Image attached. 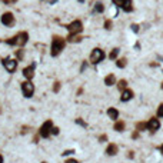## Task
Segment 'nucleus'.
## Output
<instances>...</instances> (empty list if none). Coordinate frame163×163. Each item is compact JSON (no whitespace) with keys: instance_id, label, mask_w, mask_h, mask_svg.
<instances>
[{"instance_id":"2f4dec72","label":"nucleus","mask_w":163,"mask_h":163,"mask_svg":"<svg viewBox=\"0 0 163 163\" xmlns=\"http://www.w3.org/2000/svg\"><path fill=\"white\" fill-rule=\"evenodd\" d=\"M52 133H53V134H59V127H53V129H52Z\"/></svg>"},{"instance_id":"f704fd0d","label":"nucleus","mask_w":163,"mask_h":163,"mask_svg":"<svg viewBox=\"0 0 163 163\" xmlns=\"http://www.w3.org/2000/svg\"><path fill=\"white\" fill-rule=\"evenodd\" d=\"M64 163H77V160H75V159H69V160H66Z\"/></svg>"},{"instance_id":"f8f14e48","label":"nucleus","mask_w":163,"mask_h":163,"mask_svg":"<svg viewBox=\"0 0 163 163\" xmlns=\"http://www.w3.org/2000/svg\"><path fill=\"white\" fill-rule=\"evenodd\" d=\"M120 7H122V10H125V12H132V9H133L132 0H123Z\"/></svg>"},{"instance_id":"ddd939ff","label":"nucleus","mask_w":163,"mask_h":163,"mask_svg":"<svg viewBox=\"0 0 163 163\" xmlns=\"http://www.w3.org/2000/svg\"><path fill=\"white\" fill-rule=\"evenodd\" d=\"M106 153H107L109 156H114L117 153V146L114 143H110L107 146V149H106Z\"/></svg>"},{"instance_id":"cd10ccee","label":"nucleus","mask_w":163,"mask_h":163,"mask_svg":"<svg viewBox=\"0 0 163 163\" xmlns=\"http://www.w3.org/2000/svg\"><path fill=\"white\" fill-rule=\"evenodd\" d=\"M16 56H17L19 59H21V57H23V50H17V52H16Z\"/></svg>"},{"instance_id":"f3484780","label":"nucleus","mask_w":163,"mask_h":163,"mask_svg":"<svg viewBox=\"0 0 163 163\" xmlns=\"http://www.w3.org/2000/svg\"><path fill=\"white\" fill-rule=\"evenodd\" d=\"M117 87H119V90H126V87H127V82H126L125 79L119 80V83H117Z\"/></svg>"},{"instance_id":"473e14b6","label":"nucleus","mask_w":163,"mask_h":163,"mask_svg":"<svg viewBox=\"0 0 163 163\" xmlns=\"http://www.w3.org/2000/svg\"><path fill=\"white\" fill-rule=\"evenodd\" d=\"M132 138H133V139H138V138H139V132H138V130H136V132L132 134Z\"/></svg>"},{"instance_id":"dca6fc26","label":"nucleus","mask_w":163,"mask_h":163,"mask_svg":"<svg viewBox=\"0 0 163 163\" xmlns=\"http://www.w3.org/2000/svg\"><path fill=\"white\" fill-rule=\"evenodd\" d=\"M113 129L116 130V132H123L125 130V122H116Z\"/></svg>"},{"instance_id":"2eb2a0df","label":"nucleus","mask_w":163,"mask_h":163,"mask_svg":"<svg viewBox=\"0 0 163 163\" xmlns=\"http://www.w3.org/2000/svg\"><path fill=\"white\" fill-rule=\"evenodd\" d=\"M114 82H116V77H114V75H109L105 77V84L106 86H112V84H114Z\"/></svg>"},{"instance_id":"58836bf2","label":"nucleus","mask_w":163,"mask_h":163,"mask_svg":"<svg viewBox=\"0 0 163 163\" xmlns=\"http://www.w3.org/2000/svg\"><path fill=\"white\" fill-rule=\"evenodd\" d=\"M162 89H163V83H162Z\"/></svg>"},{"instance_id":"9b49d317","label":"nucleus","mask_w":163,"mask_h":163,"mask_svg":"<svg viewBox=\"0 0 163 163\" xmlns=\"http://www.w3.org/2000/svg\"><path fill=\"white\" fill-rule=\"evenodd\" d=\"M132 97H133V92H132V90H129V89H126V90H123V92H122L120 100L122 102H129Z\"/></svg>"},{"instance_id":"412c9836","label":"nucleus","mask_w":163,"mask_h":163,"mask_svg":"<svg viewBox=\"0 0 163 163\" xmlns=\"http://www.w3.org/2000/svg\"><path fill=\"white\" fill-rule=\"evenodd\" d=\"M116 64H117V67H120V69H122V67H125L126 66V59L125 57H123V59H119Z\"/></svg>"},{"instance_id":"6e6552de","label":"nucleus","mask_w":163,"mask_h":163,"mask_svg":"<svg viewBox=\"0 0 163 163\" xmlns=\"http://www.w3.org/2000/svg\"><path fill=\"white\" fill-rule=\"evenodd\" d=\"M2 23H3L4 26H12L13 23H14V16H13L10 12L4 13L3 16H2Z\"/></svg>"},{"instance_id":"bb28decb","label":"nucleus","mask_w":163,"mask_h":163,"mask_svg":"<svg viewBox=\"0 0 163 163\" xmlns=\"http://www.w3.org/2000/svg\"><path fill=\"white\" fill-rule=\"evenodd\" d=\"M73 153H75L73 150H64L62 155H63V156H69V155H73Z\"/></svg>"},{"instance_id":"6ab92c4d","label":"nucleus","mask_w":163,"mask_h":163,"mask_svg":"<svg viewBox=\"0 0 163 163\" xmlns=\"http://www.w3.org/2000/svg\"><path fill=\"white\" fill-rule=\"evenodd\" d=\"M67 40H69L70 43H75V42H80V40H82V37H79L77 34H70V36L67 37Z\"/></svg>"},{"instance_id":"20e7f679","label":"nucleus","mask_w":163,"mask_h":163,"mask_svg":"<svg viewBox=\"0 0 163 163\" xmlns=\"http://www.w3.org/2000/svg\"><path fill=\"white\" fill-rule=\"evenodd\" d=\"M103 59H105L103 50H100V49H93L92 54H90V62H92L93 64H97V63L102 62Z\"/></svg>"},{"instance_id":"f03ea898","label":"nucleus","mask_w":163,"mask_h":163,"mask_svg":"<svg viewBox=\"0 0 163 163\" xmlns=\"http://www.w3.org/2000/svg\"><path fill=\"white\" fill-rule=\"evenodd\" d=\"M27 33L26 32H21V33L16 34L13 39H10V40H7L9 45H17V46H23V45H26L27 43Z\"/></svg>"},{"instance_id":"9d476101","label":"nucleus","mask_w":163,"mask_h":163,"mask_svg":"<svg viewBox=\"0 0 163 163\" xmlns=\"http://www.w3.org/2000/svg\"><path fill=\"white\" fill-rule=\"evenodd\" d=\"M23 76H25L29 82L33 79V76H34V64H32V66H29V67H26L25 70H23Z\"/></svg>"},{"instance_id":"a211bd4d","label":"nucleus","mask_w":163,"mask_h":163,"mask_svg":"<svg viewBox=\"0 0 163 163\" xmlns=\"http://www.w3.org/2000/svg\"><path fill=\"white\" fill-rule=\"evenodd\" d=\"M145 129H147V123H145V122H139L138 126H136V130H138V132H143Z\"/></svg>"},{"instance_id":"423d86ee","label":"nucleus","mask_w":163,"mask_h":163,"mask_svg":"<svg viewBox=\"0 0 163 163\" xmlns=\"http://www.w3.org/2000/svg\"><path fill=\"white\" fill-rule=\"evenodd\" d=\"M67 29H69L70 34H77V33H80V32L83 30V25H82V21L75 20V21H72L70 25L67 26Z\"/></svg>"},{"instance_id":"aec40b11","label":"nucleus","mask_w":163,"mask_h":163,"mask_svg":"<svg viewBox=\"0 0 163 163\" xmlns=\"http://www.w3.org/2000/svg\"><path fill=\"white\" fill-rule=\"evenodd\" d=\"M117 54H119V49L116 47V49H113V50L110 52V54H109V57H110V59H116V57H117Z\"/></svg>"},{"instance_id":"7ed1b4c3","label":"nucleus","mask_w":163,"mask_h":163,"mask_svg":"<svg viewBox=\"0 0 163 163\" xmlns=\"http://www.w3.org/2000/svg\"><path fill=\"white\" fill-rule=\"evenodd\" d=\"M52 129H53V123H52L50 120H47L42 125V127L39 130V134H40L42 138H49L52 133Z\"/></svg>"},{"instance_id":"e433bc0d","label":"nucleus","mask_w":163,"mask_h":163,"mask_svg":"<svg viewBox=\"0 0 163 163\" xmlns=\"http://www.w3.org/2000/svg\"><path fill=\"white\" fill-rule=\"evenodd\" d=\"M57 0H50V4H53V3H56Z\"/></svg>"},{"instance_id":"393cba45","label":"nucleus","mask_w":163,"mask_h":163,"mask_svg":"<svg viewBox=\"0 0 163 163\" xmlns=\"http://www.w3.org/2000/svg\"><path fill=\"white\" fill-rule=\"evenodd\" d=\"M105 29H107V30L112 29V21H110V20H106L105 21Z\"/></svg>"},{"instance_id":"c756f323","label":"nucleus","mask_w":163,"mask_h":163,"mask_svg":"<svg viewBox=\"0 0 163 163\" xmlns=\"http://www.w3.org/2000/svg\"><path fill=\"white\" fill-rule=\"evenodd\" d=\"M132 30L138 33V32H139V26H138V25H132Z\"/></svg>"},{"instance_id":"b1692460","label":"nucleus","mask_w":163,"mask_h":163,"mask_svg":"<svg viewBox=\"0 0 163 163\" xmlns=\"http://www.w3.org/2000/svg\"><path fill=\"white\" fill-rule=\"evenodd\" d=\"M59 90H60V83H59V82H56V83H54V86H53V92L57 93Z\"/></svg>"},{"instance_id":"4468645a","label":"nucleus","mask_w":163,"mask_h":163,"mask_svg":"<svg viewBox=\"0 0 163 163\" xmlns=\"http://www.w3.org/2000/svg\"><path fill=\"white\" fill-rule=\"evenodd\" d=\"M107 114H109V117H110L112 120H116L117 117H119V112H117L114 107H110V109H109V110H107Z\"/></svg>"},{"instance_id":"5701e85b","label":"nucleus","mask_w":163,"mask_h":163,"mask_svg":"<svg viewBox=\"0 0 163 163\" xmlns=\"http://www.w3.org/2000/svg\"><path fill=\"white\" fill-rule=\"evenodd\" d=\"M157 117H163V103L157 109Z\"/></svg>"},{"instance_id":"4c0bfd02","label":"nucleus","mask_w":163,"mask_h":163,"mask_svg":"<svg viewBox=\"0 0 163 163\" xmlns=\"http://www.w3.org/2000/svg\"><path fill=\"white\" fill-rule=\"evenodd\" d=\"M160 152H162V155H163V145L160 146Z\"/></svg>"},{"instance_id":"f257e3e1","label":"nucleus","mask_w":163,"mask_h":163,"mask_svg":"<svg viewBox=\"0 0 163 163\" xmlns=\"http://www.w3.org/2000/svg\"><path fill=\"white\" fill-rule=\"evenodd\" d=\"M63 49H64V40L62 37H59V36H54L53 40H52V56H57Z\"/></svg>"},{"instance_id":"1a4fd4ad","label":"nucleus","mask_w":163,"mask_h":163,"mask_svg":"<svg viewBox=\"0 0 163 163\" xmlns=\"http://www.w3.org/2000/svg\"><path fill=\"white\" fill-rule=\"evenodd\" d=\"M159 127H160V122L157 120V119H150V120H149V123H147V129L150 130L152 133H153V132H156V130H159Z\"/></svg>"},{"instance_id":"ea45409f","label":"nucleus","mask_w":163,"mask_h":163,"mask_svg":"<svg viewBox=\"0 0 163 163\" xmlns=\"http://www.w3.org/2000/svg\"><path fill=\"white\" fill-rule=\"evenodd\" d=\"M42 163H46V162H42Z\"/></svg>"},{"instance_id":"a878e982","label":"nucleus","mask_w":163,"mask_h":163,"mask_svg":"<svg viewBox=\"0 0 163 163\" xmlns=\"http://www.w3.org/2000/svg\"><path fill=\"white\" fill-rule=\"evenodd\" d=\"M76 123H77V125H80V126H83V127H86V126H87L83 120H82V119H76Z\"/></svg>"},{"instance_id":"c85d7f7f","label":"nucleus","mask_w":163,"mask_h":163,"mask_svg":"<svg viewBox=\"0 0 163 163\" xmlns=\"http://www.w3.org/2000/svg\"><path fill=\"white\" fill-rule=\"evenodd\" d=\"M106 140H107V136H106V134H103V136L99 138V142H106Z\"/></svg>"},{"instance_id":"39448f33","label":"nucleus","mask_w":163,"mask_h":163,"mask_svg":"<svg viewBox=\"0 0 163 163\" xmlns=\"http://www.w3.org/2000/svg\"><path fill=\"white\" fill-rule=\"evenodd\" d=\"M21 90H23L25 97H32L34 93V84L32 82H25L21 83Z\"/></svg>"},{"instance_id":"4be33fe9","label":"nucleus","mask_w":163,"mask_h":163,"mask_svg":"<svg viewBox=\"0 0 163 163\" xmlns=\"http://www.w3.org/2000/svg\"><path fill=\"white\" fill-rule=\"evenodd\" d=\"M95 9H96V12H99V13H102L103 10H105V7H103V4H102L100 2H97L96 6H95Z\"/></svg>"},{"instance_id":"7c9ffc66","label":"nucleus","mask_w":163,"mask_h":163,"mask_svg":"<svg viewBox=\"0 0 163 163\" xmlns=\"http://www.w3.org/2000/svg\"><path fill=\"white\" fill-rule=\"evenodd\" d=\"M122 2H123V0H113V3L116 4V6H119V7L122 6Z\"/></svg>"},{"instance_id":"0eeeda50","label":"nucleus","mask_w":163,"mask_h":163,"mask_svg":"<svg viewBox=\"0 0 163 163\" xmlns=\"http://www.w3.org/2000/svg\"><path fill=\"white\" fill-rule=\"evenodd\" d=\"M3 66L6 67V70H7L9 73H13V72L16 70V67H17V62H16V60H10V59H4V60H3Z\"/></svg>"},{"instance_id":"c9c22d12","label":"nucleus","mask_w":163,"mask_h":163,"mask_svg":"<svg viewBox=\"0 0 163 163\" xmlns=\"http://www.w3.org/2000/svg\"><path fill=\"white\" fill-rule=\"evenodd\" d=\"M0 163H3V156L0 155Z\"/></svg>"},{"instance_id":"72a5a7b5","label":"nucleus","mask_w":163,"mask_h":163,"mask_svg":"<svg viewBox=\"0 0 163 163\" xmlns=\"http://www.w3.org/2000/svg\"><path fill=\"white\" fill-rule=\"evenodd\" d=\"M3 2H4L6 4H10V3H14L16 0H3Z\"/></svg>"}]
</instances>
